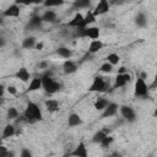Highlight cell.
Here are the masks:
<instances>
[{"mask_svg":"<svg viewBox=\"0 0 157 157\" xmlns=\"http://www.w3.org/2000/svg\"><path fill=\"white\" fill-rule=\"evenodd\" d=\"M22 117L27 123H31V124H33L36 121H40L43 119L42 110H40L39 105L37 103H34V102H28L27 103Z\"/></svg>","mask_w":157,"mask_h":157,"instance_id":"6da1fadb","label":"cell"},{"mask_svg":"<svg viewBox=\"0 0 157 157\" xmlns=\"http://www.w3.org/2000/svg\"><path fill=\"white\" fill-rule=\"evenodd\" d=\"M42 77V83H43V90L48 93V94H54L60 90V83L52 77L50 74H44L40 76Z\"/></svg>","mask_w":157,"mask_h":157,"instance_id":"7a4b0ae2","label":"cell"},{"mask_svg":"<svg viewBox=\"0 0 157 157\" xmlns=\"http://www.w3.org/2000/svg\"><path fill=\"white\" fill-rule=\"evenodd\" d=\"M109 87V80H107L105 77H103L102 75H97L93 77L92 80V83L88 88L90 92H98V93H102V92H105Z\"/></svg>","mask_w":157,"mask_h":157,"instance_id":"3957f363","label":"cell"},{"mask_svg":"<svg viewBox=\"0 0 157 157\" xmlns=\"http://www.w3.org/2000/svg\"><path fill=\"white\" fill-rule=\"evenodd\" d=\"M148 93H150V88H148V85L146 83V80L137 76L134 85V94L140 98H146L148 97Z\"/></svg>","mask_w":157,"mask_h":157,"instance_id":"277c9868","label":"cell"},{"mask_svg":"<svg viewBox=\"0 0 157 157\" xmlns=\"http://www.w3.org/2000/svg\"><path fill=\"white\" fill-rule=\"evenodd\" d=\"M77 31H80V33H78L80 37L90 38L92 40L99 39V36H101V29L97 26H90V27H86V28L77 29Z\"/></svg>","mask_w":157,"mask_h":157,"instance_id":"5b68a950","label":"cell"},{"mask_svg":"<svg viewBox=\"0 0 157 157\" xmlns=\"http://www.w3.org/2000/svg\"><path fill=\"white\" fill-rule=\"evenodd\" d=\"M119 113H120V115L128 121V123H134V121H136V112H135V109L132 108V107H130V105H120V108H119Z\"/></svg>","mask_w":157,"mask_h":157,"instance_id":"8992f818","label":"cell"},{"mask_svg":"<svg viewBox=\"0 0 157 157\" xmlns=\"http://www.w3.org/2000/svg\"><path fill=\"white\" fill-rule=\"evenodd\" d=\"M67 26H69V27H72V28H77V29L86 28V23H85V15H82L80 11L75 12V15L72 16V18L67 22Z\"/></svg>","mask_w":157,"mask_h":157,"instance_id":"52a82bcc","label":"cell"},{"mask_svg":"<svg viewBox=\"0 0 157 157\" xmlns=\"http://www.w3.org/2000/svg\"><path fill=\"white\" fill-rule=\"evenodd\" d=\"M131 80H132V77H131V74H130V72L117 74V76H115V78H114L113 88H121V87L126 86Z\"/></svg>","mask_w":157,"mask_h":157,"instance_id":"ba28073f","label":"cell"},{"mask_svg":"<svg viewBox=\"0 0 157 157\" xmlns=\"http://www.w3.org/2000/svg\"><path fill=\"white\" fill-rule=\"evenodd\" d=\"M110 10V2L107 1V0H101L96 4V6L92 9V12L93 15L97 17V16H102V15H105L108 11Z\"/></svg>","mask_w":157,"mask_h":157,"instance_id":"9c48e42d","label":"cell"},{"mask_svg":"<svg viewBox=\"0 0 157 157\" xmlns=\"http://www.w3.org/2000/svg\"><path fill=\"white\" fill-rule=\"evenodd\" d=\"M21 13V7L18 6L17 2H13L11 5H9L5 10H2L1 16L2 17H18Z\"/></svg>","mask_w":157,"mask_h":157,"instance_id":"30bf717a","label":"cell"},{"mask_svg":"<svg viewBox=\"0 0 157 157\" xmlns=\"http://www.w3.org/2000/svg\"><path fill=\"white\" fill-rule=\"evenodd\" d=\"M70 157H88V150L83 141H80L76 147L69 153Z\"/></svg>","mask_w":157,"mask_h":157,"instance_id":"8fae6325","label":"cell"},{"mask_svg":"<svg viewBox=\"0 0 157 157\" xmlns=\"http://www.w3.org/2000/svg\"><path fill=\"white\" fill-rule=\"evenodd\" d=\"M119 108H120V105H118L117 103H114V102H109L108 107L102 112L101 118L103 119V118H110V117H114V115L119 112Z\"/></svg>","mask_w":157,"mask_h":157,"instance_id":"7c38bea8","label":"cell"},{"mask_svg":"<svg viewBox=\"0 0 157 157\" xmlns=\"http://www.w3.org/2000/svg\"><path fill=\"white\" fill-rule=\"evenodd\" d=\"M42 20L43 22H48V23H54L58 20V15L55 12V10L53 9H45L42 13Z\"/></svg>","mask_w":157,"mask_h":157,"instance_id":"4fadbf2b","label":"cell"},{"mask_svg":"<svg viewBox=\"0 0 157 157\" xmlns=\"http://www.w3.org/2000/svg\"><path fill=\"white\" fill-rule=\"evenodd\" d=\"M15 77H16L17 80H20V81L25 82V83L31 82V80H32V78H31V72H29L26 67H20V69L16 71Z\"/></svg>","mask_w":157,"mask_h":157,"instance_id":"5bb4252c","label":"cell"},{"mask_svg":"<svg viewBox=\"0 0 157 157\" xmlns=\"http://www.w3.org/2000/svg\"><path fill=\"white\" fill-rule=\"evenodd\" d=\"M82 123H83V121H82V118H81L80 114L72 112V113H70V114L67 115V126H69V128L78 126V125H81Z\"/></svg>","mask_w":157,"mask_h":157,"instance_id":"9a60e30c","label":"cell"},{"mask_svg":"<svg viewBox=\"0 0 157 157\" xmlns=\"http://www.w3.org/2000/svg\"><path fill=\"white\" fill-rule=\"evenodd\" d=\"M77 69H78L77 64H76L74 60H71V59H70V60H65V61L63 63V71H64L66 75H70V74L76 72Z\"/></svg>","mask_w":157,"mask_h":157,"instance_id":"2e32d148","label":"cell"},{"mask_svg":"<svg viewBox=\"0 0 157 157\" xmlns=\"http://www.w3.org/2000/svg\"><path fill=\"white\" fill-rule=\"evenodd\" d=\"M40 88H43V83H42V77H33L31 80V82L28 83L27 87V92H36L39 91Z\"/></svg>","mask_w":157,"mask_h":157,"instance_id":"e0dca14e","label":"cell"},{"mask_svg":"<svg viewBox=\"0 0 157 157\" xmlns=\"http://www.w3.org/2000/svg\"><path fill=\"white\" fill-rule=\"evenodd\" d=\"M104 47V43L101 39H96V40H91L88 44V53L90 54H96L99 50H102Z\"/></svg>","mask_w":157,"mask_h":157,"instance_id":"ac0fdd59","label":"cell"},{"mask_svg":"<svg viewBox=\"0 0 157 157\" xmlns=\"http://www.w3.org/2000/svg\"><path fill=\"white\" fill-rule=\"evenodd\" d=\"M56 54H58L60 58L65 59V60H70V59L72 58V55H74V52H72V49H70L69 47H59V48L56 49Z\"/></svg>","mask_w":157,"mask_h":157,"instance_id":"d6986e66","label":"cell"},{"mask_svg":"<svg viewBox=\"0 0 157 157\" xmlns=\"http://www.w3.org/2000/svg\"><path fill=\"white\" fill-rule=\"evenodd\" d=\"M44 107L49 113H55L60 108V103L56 99H45L44 101Z\"/></svg>","mask_w":157,"mask_h":157,"instance_id":"ffe728a7","label":"cell"},{"mask_svg":"<svg viewBox=\"0 0 157 157\" xmlns=\"http://www.w3.org/2000/svg\"><path fill=\"white\" fill-rule=\"evenodd\" d=\"M135 25L139 27V28H145L147 26V16L145 12L140 11L136 13L135 16Z\"/></svg>","mask_w":157,"mask_h":157,"instance_id":"44dd1931","label":"cell"},{"mask_svg":"<svg viewBox=\"0 0 157 157\" xmlns=\"http://www.w3.org/2000/svg\"><path fill=\"white\" fill-rule=\"evenodd\" d=\"M16 134V128L12 125V124H6L2 129V134H1V139L2 140H6L9 137H12L13 135Z\"/></svg>","mask_w":157,"mask_h":157,"instance_id":"7402d4cb","label":"cell"},{"mask_svg":"<svg viewBox=\"0 0 157 157\" xmlns=\"http://www.w3.org/2000/svg\"><path fill=\"white\" fill-rule=\"evenodd\" d=\"M108 104H109V101H108V99H105V98H103V97H98V98H96V101H94V103H93V107H94L96 110L103 112V110L108 107Z\"/></svg>","mask_w":157,"mask_h":157,"instance_id":"603a6c76","label":"cell"},{"mask_svg":"<svg viewBox=\"0 0 157 157\" xmlns=\"http://www.w3.org/2000/svg\"><path fill=\"white\" fill-rule=\"evenodd\" d=\"M36 44H37V40H36V37H33V36H28V37L23 38L21 42V47L23 49H32L36 47Z\"/></svg>","mask_w":157,"mask_h":157,"instance_id":"cb8c5ba5","label":"cell"},{"mask_svg":"<svg viewBox=\"0 0 157 157\" xmlns=\"http://www.w3.org/2000/svg\"><path fill=\"white\" fill-rule=\"evenodd\" d=\"M107 135H109L107 130H98V131H96V132L93 134V136H92V142H93V144L99 145Z\"/></svg>","mask_w":157,"mask_h":157,"instance_id":"d4e9b609","label":"cell"},{"mask_svg":"<svg viewBox=\"0 0 157 157\" xmlns=\"http://www.w3.org/2000/svg\"><path fill=\"white\" fill-rule=\"evenodd\" d=\"M42 23H43L42 15H37V13H34V15L29 18V27H32V28H38V27L42 26Z\"/></svg>","mask_w":157,"mask_h":157,"instance_id":"484cf974","label":"cell"},{"mask_svg":"<svg viewBox=\"0 0 157 157\" xmlns=\"http://www.w3.org/2000/svg\"><path fill=\"white\" fill-rule=\"evenodd\" d=\"M18 115H20V112L17 110L16 107H9L7 108V110H6V118L9 120H15V119L18 118Z\"/></svg>","mask_w":157,"mask_h":157,"instance_id":"4316f807","label":"cell"},{"mask_svg":"<svg viewBox=\"0 0 157 157\" xmlns=\"http://www.w3.org/2000/svg\"><path fill=\"white\" fill-rule=\"evenodd\" d=\"M96 16L93 15L92 10H87L86 13H85V23H86V27H90L91 25H93L96 22Z\"/></svg>","mask_w":157,"mask_h":157,"instance_id":"83f0119b","label":"cell"},{"mask_svg":"<svg viewBox=\"0 0 157 157\" xmlns=\"http://www.w3.org/2000/svg\"><path fill=\"white\" fill-rule=\"evenodd\" d=\"M105 61H108L109 64H112L113 66H115V65H118L120 63V56L117 53H109L105 56Z\"/></svg>","mask_w":157,"mask_h":157,"instance_id":"f1b7e54d","label":"cell"},{"mask_svg":"<svg viewBox=\"0 0 157 157\" xmlns=\"http://www.w3.org/2000/svg\"><path fill=\"white\" fill-rule=\"evenodd\" d=\"M113 67L114 66L112 64H109L108 61H104L101 65V67H99V72H102V74H110L113 71Z\"/></svg>","mask_w":157,"mask_h":157,"instance_id":"f546056e","label":"cell"},{"mask_svg":"<svg viewBox=\"0 0 157 157\" xmlns=\"http://www.w3.org/2000/svg\"><path fill=\"white\" fill-rule=\"evenodd\" d=\"M113 141H114V137H113L112 135H107V136L103 139V141L99 144V146H101L102 148H108V147L113 144Z\"/></svg>","mask_w":157,"mask_h":157,"instance_id":"4dcf8cb0","label":"cell"},{"mask_svg":"<svg viewBox=\"0 0 157 157\" xmlns=\"http://www.w3.org/2000/svg\"><path fill=\"white\" fill-rule=\"evenodd\" d=\"M64 4V1H50V0H47V1H44L43 2V5L47 7V9H52V7H56V6H60V5H63Z\"/></svg>","mask_w":157,"mask_h":157,"instance_id":"1f68e13d","label":"cell"},{"mask_svg":"<svg viewBox=\"0 0 157 157\" xmlns=\"http://www.w3.org/2000/svg\"><path fill=\"white\" fill-rule=\"evenodd\" d=\"M90 5H91V2H90L88 0H86V1H77V2H75V6H76V7H78V9H88V7H90Z\"/></svg>","mask_w":157,"mask_h":157,"instance_id":"d6a6232c","label":"cell"},{"mask_svg":"<svg viewBox=\"0 0 157 157\" xmlns=\"http://www.w3.org/2000/svg\"><path fill=\"white\" fill-rule=\"evenodd\" d=\"M20 157H33V153H32V151L29 148L23 147L21 150V152H20Z\"/></svg>","mask_w":157,"mask_h":157,"instance_id":"836d02e7","label":"cell"},{"mask_svg":"<svg viewBox=\"0 0 157 157\" xmlns=\"http://www.w3.org/2000/svg\"><path fill=\"white\" fill-rule=\"evenodd\" d=\"M6 91H7V93L9 94H11V96H16L17 94V88H16V86H13V85H9L7 87H6Z\"/></svg>","mask_w":157,"mask_h":157,"instance_id":"e575fe53","label":"cell"},{"mask_svg":"<svg viewBox=\"0 0 157 157\" xmlns=\"http://www.w3.org/2000/svg\"><path fill=\"white\" fill-rule=\"evenodd\" d=\"M37 67L40 69V70H45V69L49 67V63H48L47 60H42V61H39V63L37 64Z\"/></svg>","mask_w":157,"mask_h":157,"instance_id":"d590c367","label":"cell"},{"mask_svg":"<svg viewBox=\"0 0 157 157\" xmlns=\"http://www.w3.org/2000/svg\"><path fill=\"white\" fill-rule=\"evenodd\" d=\"M7 153H9V150L4 145H1L0 146V157H7Z\"/></svg>","mask_w":157,"mask_h":157,"instance_id":"8d00e7d4","label":"cell"},{"mask_svg":"<svg viewBox=\"0 0 157 157\" xmlns=\"http://www.w3.org/2000/svg\"><path fill=\"white\" fill-rule=\"evenodd\" d=\"M148 88H150V90H155V88H157V74L155 75L153 81H152V83L148 86Z\"/></svg>","mask_w":157,"mask_h":157,"instance_id":"74e56055","label":"cell"},{"mask_svg":"<svg viewBox=\"0 0 157 157\" xmlns=\"http://www.w3.org/2000/svg\"><path fill=\"white\" fill-rule=\"evenodd\" d=\"M43 48H44V43H43V42H37L34 49H36V50H43Z\"/></svg>","mask_w":157,"mask_h":157,"instance_id":"f35d334b","label":"cell"},{"mask_svg":"<svg viewBox=\"0 0 157 157\" xmlns=\"http://www.w3.org/2000/svg\"><path fill=\"white\" fill-rule=\"evenodd\" d=\"M125 72H128L126 67H125V66H120L119 70H118V74H125Z\"/></svg>","mask_w":157,"mask_h":157,"instance_id":"ab89813d","label":"cell"},{"mask_svg":"<svg viewBox=\"0 0 157 157\" xmlns=\"http://www.w3.org/2000/svg\"><path fill=\"white\" fill-rule=\"evenodd\" d=\"M105 157H120V153L114 152V153H112V155H109V156H105Z\"/></svg>","mask_w":157,"mask_h":157,"instance_id":"60d3db41","label":"cell"},{"mask_svg":"<svg viewBox=\"0 0 157 157\" xmlns=\"http://www.w3.org/2000/svg\"><path fill=\"white\" fill-rule=\"evenodd\" d=\"M7 157H15V152H13V151H11V150H9V153H7Z\"/></svg>","mask_w":157,"mask_h":157,"instance_id":"b9f144b4","label":"cell"},{"mask_svg":"<svg viewBox=\"0 0 157 157\" xmlns=\"http://www.w3.org/2000/svg\"><path fill=\"white\" fill-rule=\"evenodd\" d=\"M152 117H153V118H157V107L155 108V110H153V113H152Z\"/></svg>","mask_w":157,"mask_h":157,"instance_id":"7bdbcfd3","label":"cell"},{"mask_svg":"<svg viewBox=\"0 0 157 157\" xmlns=\"http://www.w3.org/2000/svg\"><path fill=\"white\" fill-rule=\"evenodd\" d=\"M147 157H152V156H147Z\"/></svg>","mask_w":157,"mask_h":157,"instance_id":"ee69618b","label":"cell"}]
</instances>
